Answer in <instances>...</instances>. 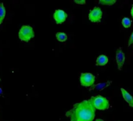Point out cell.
Listing matches in <instances>:
<instances>
[{"label":"cell","instance_id":"5b68a950","mask_svg":"<svg viewBox=\"0 0 133 121\" xmlns=\"http://www.w3.org/2000/svg\"><path fill=\"white\" fill-rule=\"evenodd\" d=\"M103 17V12L99 7H94L90 10L89 14V19L93 23H98L101 21Z\"/></svg>","mask_w":133,"mask_h":121},{"label":"cell","instance_id":"9a60e30c","mask_svg":"<svg viewBox=\"0 0 133 121\" xmlns=\"http://www.w3.org/2000/svg\"><path fill=\"white\" fill-rule=\"evenodd\" d=\"M75 3L76 4H79V5H85V0H75Z\"/></svg>","mask_w":133,"mask_h":121},{"label":"cell","instance_id":"6da1fadb","mask_svg":"<svg viewBox=\"0 0 133 121\" xmlns=\"http://www.w3.org/2000/svg\"><path fill=\"white\" fill-rule=\"evenodd\" d=\"M65 115L71 121H93L96 116V108L90 98L75 104L73 108Z\"/></svg>","mask_w":133,"mask_h":121},{"label":"cell","instance_id":"8992f818","mask_svg":"<svg viewBox=\"0 0 133 121\" xmlns=\"http://www.w3.org/2000/svg\"><path fill=\"white\" fill-rule=\"evenodd\" d=\"M124 60H125V55L122 51V48L119 47L117 51H116V62L117 65L118 70H122L123 65L124 64Z\"/></svg>","mask_w":133,"mask_h":121},{"label":"cell","instance_id":"d6986e66","mask_svg":"<svg viewBox=\"0 0 133 121\" xmlns=\"http://www.w3.org/2000/svg\"><path fill=\"white\" fill-rule=\"evenodd\" d=\"M95 121H104L103 119H96Z\"/></svg>","mask_w":133,"mask_h":121},{"label":"cell","instance_id":"e0dca14e","mask_svg":"<svg viewBox=\"0 0 133 121\" xmlns=\"http://www.w3.org/2000/svg\"><path fill=\"white\" fill-rule=\"evenodd\" d=\"M131 17H132V18H133V6H132V7H131Z\"/></svg>","mask_w":133,"mask_h":121},{"label":"cell","instance_id":"30bf717a","mask_svg":"<svg viewBox=\"0 0 133 121\" xmlns=\"http://www.w3.org/2000/svg\"><path fill=\"white\" fill-rule=\"evenodd\" d=\"M6 17V8L3 3H0V25L3 22Z\"/></svg>","mask_w":133,"mask_h":121},{"label":"cell","instance_id":"52a82bcc","mask_svg":"<svg viewBox=\"0 0 133 121\" xmlns=\"http://www.w3.org/2000/svg\"><path fill=\"white\" fill-rule=\"evenodd\" d=\"M66 17H68V14H66L63 10H55L54 14H53V18L55 19V21L57 25L63 24L66 21Z\"/></svg>","mask_w":133,"mask_h":121},{"label":"cell","instance_id":"5bb4252c","mask_svg":"<svg viewBox=\"0 0 133 121\" xmlns=\"http://www.w3.org/2000/svg\"><path fill=\"white\" fill-rule=\"evenodd\" d=\"M121 24L124 28H129L131 25V21L128 17H124L121 21Z\"/></svg>","mask_w":133,"mask_h":121},{"label":"cell","instance_id":"9c48e42d","mask_svg":"<svg viewBox=\"0 0 133 121\" xmlns=\"http://www.w3.org/2000/svg\"><path fill=\"white\" fill-rule=\"evenodd\" d=\"M108 62H109L108 57L104 54H101L96 58V65L98 66H104L108 63Z\"/></svg>","mask_w":133,"mask_h":121},{"label":"cell","instance_id":"277c9868","mask_svg":"<svg viewBox=\"0 0 133 121\" xmlns=\"http://www.w3.org/2000/svg\"><path fill=\"white\" fill-rule=\"evenodd\" d=\"M96 81V77L89 72L82 73L80 76V83L81 85L85 87H92Z\"/></svg>","mask_w":133,"mask_h":121},{"label":"cell","instance_id":"ba28073f","mask_svg":"<svg viewBox=\"0 0 133 121\" xmlns=\"http://www.w3.org/2000/svg\"><path fill=\"white\" fill-rule=\"evenodd\" d=\"M121 94H122V96H123L124 101H126V102L129 105L130 107L133 108V97L124 88H121Z\"/></svg>","mask_w":133,"mask_h":121},{"label":"cell","instance_id":"ac0fdd59","mask_svg":"<svg viewBox=\"0 0 133 121\" xmlns=\"http://www.w3.org/2000/svg\"><path fill=\"white\" fill-rule=\"evenodd\" d=\"M3 95V89L0 87V96H2Z\"/></svg>","mask_w":133,"mask_h":121},{"label":"cell","instance_id":"8fae6325","mask_svg":"<svg viewBox=\"0 0 133 121\" xmlns=\"http://www.w3.org/2000/svg\"><path fill=\"white\" fill-rule=\"evenodd\" d=\"M56 37L58 41L59 42H65L68 39V35L64 32H57L56 34Z\"/></svg>","mask_w":133,"mask_h":121},{"label":"cell","instance_id":"ffe728a7","mask_svg":"<svg viewBox=\"0 0 133 121\" xmlns=\"http://www.w3.org/2000/svg\"><path fill=\"white\" fill-rule=\"evenodd\" d=\"M0 82H1V79H0Z\"/></svg>","mask_w":133,"mask_h":121},{"label":"cell","instance_id":"3957f363","mask_svg":"<svg viewBox=\"0 0 133 121\" xmlns=\"http://www.w3.org/2000/svg\"><path fill=\"white\" fill-rule=\"evenodd\" d=\"M91 100H92V101L93 103V105L96 108V109L106 110V109L109 108V107H110L109 101L105 97L97 95V96L92 97Z\"/></svg>","mask_w":133,"mask_h":121},{"label":"cell","instance_id":"7a4b0ae2","mask_svg":"<svg viewBox=\"0 0 133 121\" xmlns=\"http://www.w3.org/2000/svg\"><path fill=\"white\" fill-rule=\"evenodd\" d=\"M18 35H19V39L21 41L28 43L32 38H34L35 32L31 26L24 25L21 28Z\"/></svg>","mask_w":133,"mask_h":121},{"label":"cell","instance_id":"2e32d148","mask_svg":"<svg viewBox=\"0 0 133 121\" xmlns=\"http://www.w3.org/2000/svg\"><path fill=\"white\" fill-rule=\"evenodd\" d=\"M131 44H133V32H132L131 35H130V38H129V40H128V46H130Z\"/></svg>","mask_w":133,"mask_h":121},{"label":"cell","instance_id":"4fadbf2b","mask_svg":"<svg viewBox=\"0 0 133 121\" xmlns=\"http://www.w3.org/2000/svg\"><path fill=\"white\" fill-rule=\"evenodd\" d=\"M116 0H100V1H99V3L105 6H112L116 3Z\"/></svg>","mask_w":133,"mask_h":121},{"label":"cell","instance_id":"7c38bea8","mask_svg":"<svg viewBox=\"0 0 133 121\" xmlns=\"http://www.w3.org/2000/svg\"><path fill=\"white\" fill-rule=\"evenodd\" d=\"M110 83L111 82H106V83H99V84H97V85H96L95 87H94V88L96 89V90H103L104 88H106L107 87H108L110 84Z\"/></svg>","mask_w":133,"mask_h":121}]
</instances>
